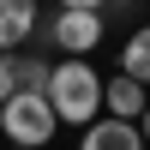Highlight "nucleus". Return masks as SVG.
Segmentation results:
<instances>
[{"label": "nucleus", "instance_id": "nucleus-7", "mask_svg": "<svg viewBox=\"0 0 150 150\" xmlns=\"http://www.w3.org/2000/svg\"><path fill=\"white\" fill-rule=\"evenodd\" d=\"M120 72L138 78V84H150V24H138V30L126 36V48H120Z\"/></svg>", "mask_w": 150, "mask_h": 150}, {"label": "nucleus", "instance_id": "nucleus-5", "mask_svg": "<svg viewBox=\"0 0 150 150\" xmlns=\"http://www.w3.org/2000/svg\"><path fill=\"white\" fill-rule=\"evenodd\" d=\"M144 108H150V84L126 78V72L102 84V114H114V120H144Z\"/></svg>", "mask_w": 150, "mask_h": 150}, {"label": "nucleus", "instance_id": "nucleus-3", "mask_svg": "<svg viewBox=\"0 0 150 150\" xmlns=\"http://www.w3.org/2000/svg\"><path fill=\"white\" fill-rule=\"evenodd\" d=\"M42 36L60 48V54H78V60H84L96 42H102V12H66V6H60L54 18H48Z\"/></svg>", "mask_w": 150, "mask_h": 150}, {"label": "nucleus", "instance_id": "nucleus-1", "mask_svg": "<svg viewBox=\"0 0 150 150\" xmlns=\"http://www.w3.org/2000/svg\"><path fill=\"white\" fill-rule=\"evenodd\" d=\"M102 72L90 66V60L78 54H60L54 60V78H48V102H54V114L66 120V126H90L96 114H102Z\"/></svg>", "mask_w": 150, "mask_h": 150}, {"label": "nucleus", "instance_id": "nucleus-10", "mask_svg": "<svg viewBox=\"0 0 150 150\" xmlns=\"http://www.w3.org/2000/svg\"><path fill=\"white\" fill-rule=\"evenodd\" d=\"M66 12H108V0H60Z\"/></svg>", "mask_w": 150, "mask_h": 150}, {"label": "nucleus", "instance_id": "nucleus-9", "mask_svg": "<svg viewBox=\"0 0 150 150\" xmlns=\"http://www.w3.org/2000/svg\"><path fill=\"white\" fill-rule=\"evenodd\" d=\"M12 96H18V60L0 54V102H12Z\"/></svg>", "mask_w": 150, "mask_h": 150}, {"label": "nucleus", "instance_id": "nucleus-11", "mask_svg": "<svg viewBox=\"0 0 150 150\" xmlns=\"http://www.w3.org/2000/svg\"><path fill=\"white\" fill-rule=\"evenodd\" d=\"M138 126H144V144H150V108H144V120H138Z\"/></svg>", "mask_w": 150, "mask_h": 150}, {"label": "nucleus", "instance_id": "nucleus-4", "mask_svg": "<svg viewBox=\"0 0 150 150\" xmlns=\"http://www.w3.org/2000/svg\"><path fill=\"white\" fill-rule=\"evenodd\" d=\"M78 150H150V144H144V126H138V120L102 114V120L84 126V144H78Z\"/></svg>", "mask_w": 150, "mask_h": 150}, {"label": "nucleus", "instance_id": "nucleus-12", "mask_svg": "<svg viewBox=\"0 0 150 150\" xmlns=\"http://www.w3.org/2000/svg\"><path fill=\"white\" fill-rule=\"evenodd\" d=\"M12 150H30V144H12Z\"/></svg>", "mask_w": 150, "mask_h": 150}, {"label": "nucleus", "instance_id": "nucleus-8", "mask_svg": "<svg viewBox=\"0 0 150 150\" xmlns=\"http://www.w3.org/2000/svg\"><path fill=\"white\" fill-rule=\"evenodd\" d=\"M48 78H54V66H48L42 54H24L18 60V90H42L48 96Z\"/></svg>", "mask_w": 150, "mask_h": 150}, {"label": "nucleus", "instance_id": "nucleus-6", "mask_svg": "<svg viewBox=\"0 0 150 150\" xmlns=\"http://www.w3.org/2000/svg\"><path fill=\"white\" fill-rule=\"evenodd\" d=\"M36 36V0H0V54Z\"/></svg>", "mask_w": 150, "mask_h": 150}, {"label": "nucleus", "instance_id": "nucleus-2", "mask_svg": "<svg viewBox=\"0 0 150 150\" xmlns=\"http://www.w3.org/2000/svg\"><path fill=\"white\" fill-rule=\"evenodd\" d=\"M54 126H60V114H54V102H48L42 90H18L12 102H0V132H6L12 144L42 150L54 138Z\"/></svg>", "mask_w": 150, "mask_h": 150}]
</instances>
